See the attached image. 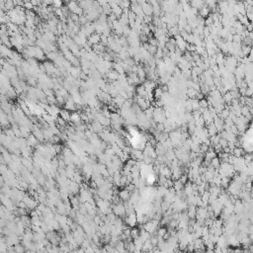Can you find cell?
<instances>
[{
	"label": "cell",
	"mask_w": 253,
	"mask_h": 253,
	"mask_svg": "<svg viewBox=\"0 0 253 253\" xmlns=\"http://www.w3.org/2000/svg\"><path fill=\"white\" fill-rule=\"evenodd\" d=\"M125 223H126V225H129V228H135L138 225V215L134 213H131L126 216V218L125 219Z\"/></svg>",
	"instance_id": "1"
},
{
	"label": "cell",
	"mask_w": 253,
	"mask_h": 253,
	"mask_svg": "<svg viewBox=\"0 0 253 253\" xmlns=\"http://www.w3.org/2000/svg\"><path fill=\"white\" fill-rule=\"evenodd\" d=\"M101 43V35L98 33H94L88 37V44L90 46H94L96 44Z\"/></svg>",
	"instance_id": "2"
},
{
	"label": "cell",
	"mask_w": 253,
	"mask_h": 253,
	"mask_svg": "<svg viewBox=\"0 0 253 253\" xmlns=\"http://www.w3.org/2000/svg\"><path fill=\"white\" fill-rule=\"evenodd\" d=\"M64 109L68 110V111H76L77 110V104L73 101L72 97H70L69 99H67L64 104Z\"/></svg>",
	"instance_id": "3"
},
{
	"label": "cell",
	"mask_w": 253,
	"mask_h": 253,
	"mask_svg": "<svg viewBox=\"0 0 253 253\" xmlns=\"http://www.w3.org/2000/svg\"><path fill=\"white\" fill-rule=\"evenodd\" d=\"M131 195H132V193L129 192L126 187L124 188V189H122L121 191H120V193H119V196H120V198H121V200L123 201V202H128V201H129V199H131Z\"/></svg>",
	"instance_id": "4"
},
{
	"label": "cell",
	"mask_w": 253,
	"mask_h": 253,
	"mask_svg": "<svg viewBox=\"0 0 253 253\" xmlns=\"http://www.w3.org/2000/svg\"><path fill=\"white\" fill-rule=\"evenodd\" d=\"M26 139H27V145H29V147H37L39 145V141H40L33 134L29 135Z\"/></svg>",
	"instance_id": "5"
},
{
	"label": "cell",
	"mask_w": 253,
	"mask_h": 253,
	"mask_svg": "<svg viewBox=\"0 0 253 253\" xmlns=\"http://www.w3.org/2000/svg\"><path fill=\"white\" fill-rule=\"evenodd\" d=\"M106 76H107V78L111 81V83H112L113 81H117V80L119 79L120 73L118 72V71H116L115 69H113V70H109L108 72L106 73Z\"/></svg>",
	"instance_id": "6"
},
{
	"label": "cell",
	"mask_w": 253,
	"mask_h": 253,
	"mask_svg": "<svg viewBox=\"0 0 253 253\" xmlns=\"http://www.w3.org/2000/svg\"><path fill=\"white\" fill-rule=\"evenodd\" d=\"M81 117H80V113L76 112V111H73L71 113V116H70V122L72 123V124L75 126V125H78L81 123Z\"/></svg>",
	"instance_id": "7"
},
{
	"label": "cell",
	"mask_w": 253,
	"mask_h": 253,
	"mask_svg": "<svg viewBox=\"0 0 253 253\" xmlns=\"http://www.w3.org/2000/svg\"><path fill=\"white\" fill-rule=\"evenodd\" d=\"M197 206L195 205H189V207L187 208L188 212H187V215L189 217V219H196V216H197Z\"/></svg>",
	"instance_id": "8"
},
{
	"label": "cell",
	"mask_w": 253,
	"mask_h": 253,
	"mask_svg": "<svg viewBox=\"0 0 253 253\" xmlns=\"http://www.w3.org/2000/svg\"><path fill=\"white\" fill-rule=\"evenodd\" d=\"M207 129H208V134H209L210 138L214 137V135H217V132H219L218 129H217V126H215L214 123H212V124H210V125H208L207 126Z\"/></svg>",
	"instance_id": "9"
},
{
	"label": "cell",
	"mask_w": 253,
	"mask_h": 253,
	"mask_svg": "<svg viewBox=\"0 0 253 253\" xmlns=\"http://www.w3.org/2000/svg\"><path fill=\"white\" fill-rule=\"evenodd\" d=\"M79 7V4L77 3L75 0H71L70 2L67 3V8L71 13H75V11L77 10V8Z\"/></svg>",
	"instance_id": "10"
},
{
	"label": "cell",
	"mask_w": 253,
	"mask_h": 253,
	"mask_svg": "<svg viewBox=\"0 0 253 253\" xmlns=\"http://www.w3.org/2000/svg\"><path fill=\"white\" fill-rule=\"evenodd\" d=\"M217 154H218V153H217V152L215 151V150H213L212 147H210L209 150H208L206 153H205V159L211 161L214 157L217 156Z\"/></svg>",
	"instance_id": "11"
},
{
	"label": "cell",
	"mask_w": 253,
	"mask_h": 253,
	"mask_svg": "<svg viewBox=\"0 0 253 253\" xmlns=\"http://www.w3.org/2000/svg\"><path fill=\"white\" fill-rule=\"evenodd\" d=\"M231 154L234 155L235 157H243V156H244V150H243V148H241V147H235L232 150Z\"/></svg>",
	"instance_id": "12"
},
{
	"label": "cell",
	"mask_w": 253,
	"mask_h": 253,
	"mask_svg": "<svg viewBox=\"0 0 253 253\" xmlns=\"http://www.w3.org/2000/svg\"><path fill=\"white\" fill-rule=\"evenodd\" d=\"M60 116L63 119L65 120L66 122H69L70 121V116H71V113L68 111V110H66V109H63V110H60Z\"/></svg>",
	"instance_id": "13"
},
{
	"label": "cell",
	"mask_w": 253,
	"mask_h": 253,
	"mask_svg": "<svg viewBox=\"0 0 253 253\" xmlns=\"http://www.w3.org/2000/svg\"><path fill=\"white\" fill-rule=\"evenodd\" d=\"M220 163H222V160H220V158L218 156L214 157L213 159L211 160V166H213L215 169H219L220 166Z\"/></svg>",
	"instance_id": "14"
},
{
	"label": "cell",
	"mask_w": 253,
	"mask_h": 253,
	"mask_svg": "<svg viewBox=\"0 0 253 253\" xmlns=\"http://www.w3.org/2000/svg\"><path fill=\"white\" fill-rule=\"evenodd\" d=\"M184 187H185V184L181 181L180 179L178 180H175L174 181V185H173V188L175 189V191H180V190H184Z\"/></svg>",
	"instance_id": "15"
},
{
	"label": "cell",
	"mask_w": 253,
	"mask_h": 253,
	"mask_svg": "<svg viewBox=\"0 0 253 253\" xmlns=\"http://www.w3.org/2000/svg\"><path fill=\"white\" fill-rule=\"evenodd\" d=\"M73 180L77 182L78 184H81L84 181V177L81 175L78 171H75V173H74V176H73Z\"/></svg>",
	"instance_id": "16"
},
{
	"label": "cell",
	"mask_w": 253,
	"mask_h": 253,
	"mask_svg": "<svg viewBox=\"0 0 253 253\" xmlns=\"http://www.w3.org/2000/svg\"><path fill=\"white\" fill-rule=\"evenodd\" d=\"M139 234H141V229L135 228H132L131 229V237L132 239H135V238L139 237Z\"/></svg>",
	"instance_id": "17"
},
{
	"label": "cell",
	"mask_w": 253,
	"mask_h": 253,
	"mask_svg": "<svg viewBox=\"0 0 253 253\" xmlns=\"http://www.w3.org/2000/svg\"><path fill=\"white\" fill-rule=\"evenodd\" d=\"M154 98L155 99H161L162 98V96H163V90H162V88H160V87H158V88H155L154 89Z\"/></svg>",
	"instance_id": "18"
},
{
	"label": "cell",
	"mask_w": 253,
	"mask_h": 253,
	"mask_svg": "<svg viewBox=\"0 0 253 253\" xmlns=\"http://www.w3.org/2000/svg\"><path fill=\"white\" fill-rule=\"evenodd\" d=\"M167 232H168V229L163 225H161V228L157 229V235L159 236V237H164V235L166 234Z\"/></svg>",
	"instance_id": "19"
},
{
	"label": "cell",
	"mask_w": 253,
	"mask_h": 253,
	"mask_svg": "<svg viewBox=\"0 0 253 253\" xmlns=\"http://www.w3.org/2000/svg\"><path fill=\"white\" fill-rule=\"evenodd\" d=\"M27 82L29 83V85H32V86H36L37 85V79H36V77L31 75V76H28L27 78Z\"/></svg>",
	"instance_id": "20"
},
{
	"label": "cell",
	"mask_w": 253,
	"mask_h": 253,
	"mask_svg": "<svg viewBox=\"0 0 253 253\" xmlns=\"http://www.w3.org/2000/svg\"><path fill=\"white\" fill-rule=\"evenodd\" d=\"M57 126H66V121L64 119L61 118L60 116H58L57 118Z\"/></svg>",
	"instance_id": "21"
},
{
	"label": "cell",
	"mask_w": 253,
	"mask_h": 253,
	"mask_svg": "<svg viewBox=\"0 0 253 253\" xmlns=\"http://www.w3.org/2000/svg\"><path fill=\"white\" fill-rule=\"evenodd\" d=\"M15 246V251L16 253H21V252H24L26 251V248L24 245H21L20 243H18V244L14 245Z\"/></svg>",
	"instance_id": "22"
},
{
	"label": "cell",
	"mask_w": 253,
	"mask_h": 253,
	"mask_svg": "<svg viewBox=\"0 0 253 253\" xmlns=\"http://www.w3.org/2000/svg\"><path fill=\"white\" fill-rule=\"evenodd\" d=\"M23 7L26 9V10H33V9H34V5L32 4L31 1H25Z\"/></svg>",
	"instance_id": "23"
},
{
	"label": "cell",
	"mask_w": 253,
	"mask_h": 253,
	"mask_svg": "<svg viewBox=\"0 0 253 253\" xmlns=\"http://www.w3.org/2000/svg\"><path fill=\"white\" fill-rule=\"evenodd\" d=\"M208 106H209V103H208L207 100H205V99H201L200 100V107H201V108L207 109Z\"/></svg>",
	"instance_id": "24"
},
{
	"label": "cell",
	"mask_w": 253,
	"mask_h": 253,
	"mask_svg": "<svg viewBox=\"0 0 253 253\" xmlns=\"http://www.w3.org/2000/svg\"><path fill=\"white\" fill-rule=\"evenodd\" d=\"M180 180L182 181V182L184 183V184H186L188 181H189V178H188V174H186V173H183L182 174V176L180 177Z\"/></svg>",
	"instance_id": "25"
},
{
	"label": "cell",
	"mask_w": 253,
	"mask_h": 253,
	"mask_svg": "<svg viewBox=\"0 0 253 253\" xmlns=\"http://www.w3.org/2000/svg\"><path fill=\"white\" fill-rule=\"evenodd\" d=\"M208 13H209V10H208L207 8H203V10L201 11V15H202L203 17H206L208 15Z\"/></svg>",
	"instance_id": "26"
}]
</instances>
